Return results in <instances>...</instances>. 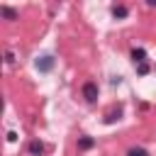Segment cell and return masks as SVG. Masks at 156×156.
<instances>
[{
    "label": "cell",
    "mask_w": 156,
    "mask_h": 156,
    "mask_svg": "<svg viewBox=\"0 0 156 156\" xmlns=\"http://www.w3.org/2000/svg\"><path fill=\"white\" fill-rule=\"evenodd\" d=\"M83 98H85L88 102H95V100H98V85H95V83H85V85H83Z\"/></svg>",
    "instance_id": "cell-1"
},
{
    "label": "cell",
    "mask_w": 156,
    "mask_h": 156,
    "mask_svg": "<svg viewBox=\"0 0 156 156\" xmlns=\"http://www.w3.org/2000/svg\"><path fill=\"white\" fill-rule=\"evenodd\" d=\"M51 66H54V58H51V56L37 58V68H39V71H51Z\"/></svg>",
    "instance_id": "cell-2"
},
{
    "label": "cell",
    "mask_w": 156,
    "mask_h": 156,
    "mask_svg": "<svg viewBox=\"0 0 156 156\" xmlns=\"http://www.w3.org/2000/svg\"><path fill=\"white\" fill-rule=\"evenodd\" d=\"M132 58H134V63H146V51L144 49H134L132 51Z\"/></svg>",
    "instance_id": "cell-3"
},
{
    "label": "cell",
    "mask_w": 156,
    "mask_h": 156,
    "mask_svg": "<svg viewBox=\"0 0 156 156\" xmlns=\"http://www.w3.org/2000/svg\"><path fill=\"white\" fill-rule=\"evenodd\" d=\"M78 146H80V149H93V146H95V139H90V136H80V139H78Z\"/></svg>",
    "instance_id": "cell-4"
},
{
    "label": "cell",
    "mask_w": 156,
    "mask_h": 156,
    "mask_svg": "<svg viewBox=\"0 0 156 156\" xmlns=\"http://www.w3.org/2000/svg\"><path fill=\"white\" fill-rule=\"evenodd\" d=\"M127 12H129V10H127L124 5H115V7H112V15H115V17H127Z\"/></svg>",
    "instance_id": "cell-5"
},
{
    "label": "cell",
    "mask_w": 156,
    "mask_h": 156,
    "mask_svg": "<svg viewBox=\"0 0 156 156\" xmlns=\"http://www.w3.org/2000/svg\"><path fill=\"white\" fill-rule=\"evenodd\" d=\"M0 12H2L7 20H17V12H15L12 7H7V5H2V7H0Z\"/></svg>",
    "instance_id": "cell-6"
},
{
    "label": "cell",
    "mask_w": 156,
    "mask_h": 156,
    "mask_svg": "<svg viewBox=\"0 0 156 156\" xmlns=\"http://www.w3.org/2000/svg\"><path fill=\"white\" fill-rule=\"evenodd\" d=\"M29 151H32V154H37V156H39V154H44V144H41V141H32V144H29Z\"/></svg>",
    "instance_id": "cell-7"
},
{
    "label": "cell",
    "mask_w": 156,
    "mask_h": 156,
    "mask_svg": "<svg viewBox=\"0 0 156 156\" xmlns=\"http://www.w3.org/2000/svg\"><path fill=\"white\" fill-rule=\"evenodd\" d=\"M127 156H149V154H146L144 149H129V154H127Z\"/></svg>",
    "instance_id": "cell-8"
},
{
    "label": "cell",
    "mask_w": 156,
    "mask_h": 156,
    "mask_svg": "<svg viewBox=\"0 0 156 156\" xmlns=\"http://www.w3.org/2000/svg\"><path fill=\"white\" fill-rule=\"evenodd\" d=\"M136 71H139L141 76H146V73H149V63H139V68H136Z\"/></svg>",
    "instance_id": "cell-9"
}]
</instances>
